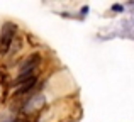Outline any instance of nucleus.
<instances>
[{"label":"nucleus","instance_id":"nucleus-1","mask_svg":"<svg viewBox=\"0 0 134 122\" xmlns=\"http://www.w3.org/2000/svg\"><path fill=\"white\" fill-rule=\"evenodd\" d=\"M39 65H41V54H39V53H32L31 56H27V58H26V61L20 65L19 75H17V78H15V82H14V85L20 86L27 78L34 76L32 73H34V69H36Z\"/></svg>","mask_w":134,"mask_h":122},{"label":"nucleus","instance_id":"nucleus-2","mask_svg":"<svg viewBox=\"0 0 134 122\" xmlns=\"http://www.w3.org/2000/svg\"><path fill=\"white\" fill-rule=\"evenodd\" d=\"M17 34V24L14 22H5L0 31V56H5L10 51V46L15 41Z\"/></svg>","mask_w":134,"mask_h":122},{"label":"nucleus","instance_id":"nucleus-3","mask_svg":"<svg viewBox=\"0 0 134 122\" xmlns=\"http://www.w3.org/2000/svg\"><path fill=\"white\" fill-rule=\"evenodd\" d=\"M36 83H37V78H36V75H34V76H31V78H27L26 82H24L22 85H20L19 88L15 90V93H14V95H15V97H20V95H26V93H29L31 90L36 86Z\"/></svg>","mask_w":134,"mask_h":122},{"label":"nucleus","instance_id":"nucleus-4","mask_svg":"<svg viewBox=\"0 0 134 122\" xmlns=\"http://www.w3.org/2000/svg\"><path fill=\"white\" fill-rule=\"evenodd\" d=\"M43 103H44L43 95H34L32 98L24 105V114H31V112H34V110H39V107L43 105Z\"/></svg>","mask_w":134,"mask_h":122},{"label":"nucleus","instance_id":"nucleus-5","mask_svg":"<svg viewBox=\"0 0 134 122\" xmlns=\"http://www.w3.org/2000/svg\"><path fill=\"white\" fill-rule=\"evenodd\" d=\"M112 10H122V5H112Z\"/></svg>","mask_w":134,"mask_h":122},{"label":"nucleus","instance_id":"nucleus-6","mask_svg":"<svg viewBox=\"0 0 134 122\" xmlns=\"http://www.w3.org/2000/svg\"><path fill=\"white\" fill-rule=\"evenodd\" d=\"M87 12H88V7H83V9H82V14H83V15H85Z\"/></svg>","mask_w":134,"mask_h":122}]
</instances>
